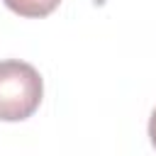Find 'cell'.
Here are the masks:
<instances>
[{"label":"cell","instance_id":"1","mask_svg":"<svg viewBox=\"0 0 156 156\" xmlns=\"http://www.w3.org/2000/svg\"><path fill=\"white\" fill-rule=\"evenodd\" d=\"M44 98L39 71L17 58L0 61V122H22L37 112Z\"/></svg>","mask_w":156,"mask_h":156},{"label":"cell","instance_id":"2","mask_svg":"<svg viewBox=\"0 0 156 156\" xmlns=\"http://www.w3.org/2000/svg\"><path fill=\"white\" fill-rule=\"evenodd\" d=\"M2 2L20 17H46L58 7L61 0H2Z\"/></svg>","mask_w":156,"mask_h":156},{"label":"cell","instance_id":"3","mask_svg":"<svg viewBox=\"0 0 156 156\" xmlns=\"http://www.w3.org/2000/svg\"><path fill=\"white\" fill-rule=\"evenodd\" d=\"M149 139H151V144H154V149H156V107H154L151 119H149Z\"/></svg>","mask_w":156,"mask_h":156}]
</instances>
